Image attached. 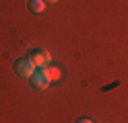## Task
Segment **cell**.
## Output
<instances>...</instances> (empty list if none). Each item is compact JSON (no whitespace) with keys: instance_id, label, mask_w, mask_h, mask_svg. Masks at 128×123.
Masks as SVG:
<instances>
[{"instance_id":"3957f363","label":"cell","mask_w":128,"mask_h":123,"mask_svg":"<svg viewBox=\"0 0 128 123\" xmlns=\"http://www.w3.org/2000/svg\"><path fill=\"white\" fill-rule=\"evenodd\" d=\"M29 80H31V84H33L37 90H46L48 86L52 84V82H50V78H48L46 68H37V70H35V74H33V76H31Z\"/></svg>"},{"instance_id":"277c9868","label":"cell","mask_w":128,"mask_h":123,"mask_svg":"<svg viewBox=\"0 0 128 123\" xmlns=\"http://www.w3.org/2000/svg\"><path fill=\"white\" fill-rule=\"evenodd\" d=\"M46 72H48V78H50V82H58V80L62 78V70L58 68V66H48Z\"/></svg>"},{"instance_id":"7a4b0ae2","label":"cell","mask_w":128,"mask_h":123,"mask_svg":"<svg viewBox=\"0 0 128 123\" xmlns=\"http://www.w3.org/2000/svg\"><path fill=\"white\" fill-rule=\"evenodd\" d=\"M35 66H33V62L29 60V57H23V60H17V64H14V72L19 74V76H23V78H31L35 74Z\"/></svg>"},{"instance_id":"8992f818","label":"cell","mask_w":128,"mask_h":123,"mask_svg":"<svg viewBox=\"0 0 128 123\" xmlns=\"http://www.w3.org/2000/svg\"><path fill=\"white\" fill-rule=\"evenodd\" d=\"M76 123H93V121H91V119H87V117H83V119H78Z\"/></svg>"},{"instance_id":"6da1fadb","label":"cell","mask_w":128,"mask_h":123,"mask_svg":"<svg viewBox=\"0 0 128 123\" xmlns=\"http://www.w3.org/2000/svg\"><path fill=\"white\" fill-rule=\"evenodd\" d=\"M29 60L33 62V66L35 68H48L50 66V62H52V55H50V51L48 49H33V51L29 53Z\"/></svg>"},{"instance_id":"52a82bcc","label":"cell","mask_w":128,"mask_h":123,"mask_svg":"<svg viewBox=\"0 0 128 123\" xmlns=\"http://www.w3.org/2000/svg\"><path fill=\"white\" fill-rule=\"evenodd\" d=\"M46 4H54V2H58V0H44Z\"/></svg>"},{"instance_id":"5b68a950","label":"cell","mask_w":128,"mask_h":123,"mask_svg":"<svg viewBox=\"0 0 128 123\" xmlns=\"http://www.w3.org/2000/svg\"><path fill=\"white\" fill-rule=\"evenodd\" d=\"M29 10L35 12V14L44 12L46 10V2H44V0H29Z\"/></svg>"}]
</instances>
